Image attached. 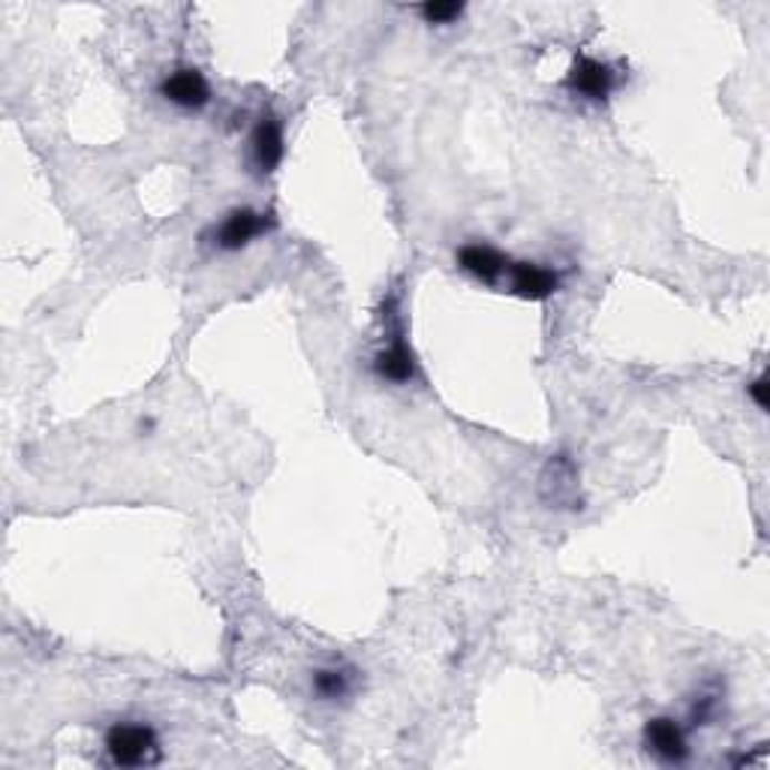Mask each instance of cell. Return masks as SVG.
<instances>
[{
    "mask_svg": "<svg viewBox=\"0 0 770 770\" xmlns=\"http://www.w3.org/2000/svg\"><path fill=\"white\" fill-rule=\"evenodd\" d=\"M105 752L121 768H148L160 761V743L154 729L139 722H118L105 734Z\"/></svg>",
    "mask_w": 770,
    "mask_h": 770,
    "instance_id": "1",
    "label": "cell"
},
{
    "mask_svg": "<svg viewBox=\"0 0 770 770\" xmlns=\"http://www.w3.org/2000/svg\"><path fill=\"white\" fill-rule=\"evenodd\" d=\"M615 70L602 61H594V58H578L573 63V73L566 79V84L573 88L575 94H581L584 100H605V97L615 91Z\"/></svg>",
    "mask_w": 770,
    "mask_h": 770,
    "instance_id": "2",
    "label": "cell"
},
{
    "mask_svg": "<svg viewBox=\"0 0 770 770\" xmlns=\"http://www.w3.org/2000/svg\"><path fill=\"white\" fill-rule=\"evenodd\" d=\"M160 94L166 97L169 103L181 105V109H202L211 100V88L199 70L181 67V70H175V73H169L163 79Z\"/></svg>",
    "mask_w": 770,
    "mask_h": 770,
    "instance_id": "3",
    "label": "cell"
},
{
    "mask_svg": "<svg viewBox=\"0 0 770 770\" xmlns=\"http://www.w3.org/2000/svg\"><path fill=\"white\" fill-rule=\"evenodd\" d=\"M251 156L253 166L260 169L262 175H269L281 166L283 160V124L277 115H262L256 130L251 135Z\"/></svg>",
    "mask_w": 770,
    "mask_h": 770,
    "instance_id": "4",
    "label": "cell"
},
{
    "mask_svg": "<svg viewBox=\"0 0 770 770\" xmlns=\"http://www.w3.org/2000/svg\"><path fill=\"white\" fill-rule=\"evenodd\" d=\"M645 743L647 750L659 756L662 761H668V764H680L689 756L687 734H683V729L677 726L675 719L668 717H656L647 722Z\"/></svg>",
    "mask_w": 770,
    "mask_h": 770,
    "instance_id": "5",
    "label": "cell"
},
{
    "mask_svg": "<svg viewBox=\"0 0 770 770\" xmlns=\"http://www.w3.org/2000/svg\"><path fill=\"white\" fill-rule=\"evenodd\" d=\"M506 274H509L511 292L520 295V298H530V302L548 298V295L560 286V277H557L551 269L536 265V262H509Z\"/></svg>",
    "mask_w": 770,
    "mask_h": 770,
    "instance_id": "6",
    "label": "cell"
},
{
    "mask_svg": "<svg viewBox=\"0 0 770 770\" xmlns=\"http://www.w3.org/2000/svg\"><path fill=\"white\" fill-rule=\"evenodd\" d=\"M265 226H269V223H265V217L256 214V211H232L230 217L223 220L217 230H214V244H217L220 251H241V247H247L256 235H262Z\"/></svg>",
    "mask_w": 770,
    "mask_h": 770,
    "instance_id": "7",
    "label": "cell"
},
{
    "mask_svg": "<svg viewBox=\"0 0 770 770\" xmlns=\"http://www.w3.org/2000/svg\"><path fill=\"white\" fill-rule=\"evenodd\" d=\"M458 265L482 283H497L509 269V260L488 244H467L458 251Z\"/></svg>",
    "mask_w": 770,
    "mask_h": 770,
    "instance_id": "8",
    "label": "cell"
},
{
    "mask_svg": "<svg viewBox=\"0 0 770 770\" xmlns=\"http://www.w3.org/2000/svg\"><path fill=\"white\" fill-rule=\"evenodd\" d=\"M374 374L379 379H388V383H409L416 376V362H413V353L406 349L401 334H395L392 346H385L383 353L376 355Z\"/></svg>",
    "mask_w": 770,
    "mask_h": 770,
    "instance_id": "9",
    "label": "cell"
},
{
    "mask_svg": "<svg viewBox=\"0 0 770 770\" xmlns=\"http://www.w3.org/2000/svg\"><path fill=\"white\" fill-rule=\"evenodd\" d=\"M349 689H353V675L346 668H320L313 675V692L325 701L349 696Z\"/></svg>",
    "mask_w": 770,
    "mask_h": 770,
    "instance_id": "10",
    "label": "cell"
},
{
    "mask_svg": "<svg viewBox=\"0 0 770 770\" xmlns=\"http://www.w3.org/2000/svg\"><path fill=\"white\" fill-rule=\"evenodd\" d=\"M418 12L427 24H448V21L460 19L464 3H425V7H418Z\"/></svg>",
    "mask_w": 770,
    "mask_h": 770,
    "instance_id": "11",
    "label": "cell"
},
{
    "mask_svg": "<svg viewBox=\"0 0 770 770\" xmlns=\"http://www.w3.org/2000/svg\"><path fill=\"white\" fill-rule=\"evenodd\" d=\"M717 705H719V696L698 698V705L692 708V726H708L710 719H713V713H717Z\"/></svg>",
    "mask_w": 770,
    "mask_h": 770,
    "instance_id": "12",
    "label": "cell"
},
{
    "mask_svg": "<svg viewBox=\"0 0 770 770\" xmlns=\"http://www.w3.org/2000/svg\"><path fill=\"white\" fill-rule=\"evenodd\" d=\"M768 388H770L768 376H759V379H756V383L750 385V397H752V401H756V406H759V409H768V406H770Z\"/></svg>",
    "mask_w": 770,
    "mask_h": 770,
    "instance_id": "13",
    "label": "cell"
}]
</instances>
